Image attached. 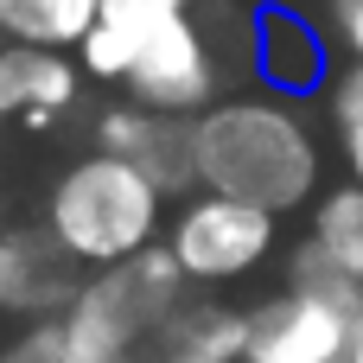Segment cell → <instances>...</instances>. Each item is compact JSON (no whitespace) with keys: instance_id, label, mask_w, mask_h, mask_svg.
Returning <instances> with one entry per match:
<instances>
[{"instance_id":"6da1fadb","label":"cell","mask_w":363,"mask_h":363,"mask_svg":"<svg viewBox=\"0 0 363 363\" xmlns=\"http://www.w3.org/2000/svg\"><path fill=\"white\" fill-rule=\"evenodd\" d=\"M198 185L262 211H294L319 185V140L294 102L230 96L198 115Z\"/></svg>"},{"instance_id":"7a4b0ae2","label":"cell","mask_w":363,"mask_h":363,"mask_svg":"<svg viewBox=\"0 0 363 363\" xmlns=\"http://www.w3.org/2000/svg\"><path fill=\"white\" fill-rule=\"evenodd\" d=\"M185 281L191 274L179 268L172 249H140L89 274L77 306L57 319L64 363H147V345L185 306Z\"/></svg>"},{"instance_id":"3957f363","label":"cell","mask_w":363,"mask_h":363,"mask_svg":"<svg viewBox=\"0 0 363 363\" xmlns=\"http://www.w3.org/2000/svg\"><path fill=\"white\" fill-rule=\"evenodd\" d=\"M363 325V281H351L319 242L294 249L287 294L249 313L242 363H345Z\"/></svg>"},{"instance_id":"277c9868","label":"cell","mask_w":363,"mask_h":363,"mask_svg":"<svg viewBox=\"0 0 363 363\" xmlns=\"http://www.w3.org/2000/svg\"><path fill=\"white\" fill-rule=\"evenodd\" d=\"M160 204H166V191L140 166H128L115 153H89L57 179L45 223L77 262L108 268V262H128V255L153 249Z\"/></svg>"},{"instance_id":"5b68a950","label":"cell","mask_w":363,"mask_h":363,"mask_svg":"<svg viewBox=\"0 0 363 363\" xmlns=\"http://www.w3.org/2000/svg\"><path fill=\"white\" fill-rule=\"evenodd\" d=\"M128 102L140 108H160V115H204L217 108V89H223V57L211 45V32L185 13L172 26H160L140 51H134V70L121 77Z\"/></svg>"},{"instance_id":"8992f818","label":"cell","mask_w":363,"mask_h":363,"mask_svg":"<svg viewBox=\"0 0 363 363\" xmlns=\"http://www.w3.org/2000/svg\"><path fill=\"white\" fill-rule=\"evenodd\" d=\"M166 249L179 255V268L191 281H236L274 249V211L204 191V198H191L172 217V242Z\"/></svg>"},{"instance_id":"52a82bcc","label":"cell","mask_w":363,"mask_h":363,"mask_svg":"<svg viewBox=\"0 0 363 363\" xmlns=\"http://www.w3.org/2000/svg\"><path fill=\"white\" fill-rule=\"evenodd\" d=\"M83 262L45 230H0V313H26V319H45V313H70L77 294H83Z\"/></svg>"},{"instance_id":"ba28073f","label":"cell","mask_w":363,"mask_h":363,"mask_svg":"<svg viewBox=\"0 0 363 363\" xmlns=\"http://www.w3.org/2000/svg\"><path fill=\"white\" fill-rule=\"evenodd\" d=\"M96 140H102V153L140 166L166 198L198 185V121L191 115H160V108L121 102L96 121Z\"/></svg>"},{"instance_id":"9c48e42d","label":"cell","mask_w":363,"mask_h":363,"mask_svg":"<svg viewBox=\"0 0 363 363\" xmlns=\"http://www.w3.org/2000/svg\"><path fill=\"white\" fill-rule=\"evenodd\" d=\"M249 51H255V70L281 89V96H300V89H319L325 83V38L313 32L306 13H294L287 0L274 6H255L249 19Z\"/></svg>"},{"instance_id":"30bf717a","label":"cell","mask_w":363,"mask_h":363,"mask_svg":"<svg viewBox=\"0 0 363 363\" xmlns=\"http://www.w3.org/2000/svg\"><path fill=\"white\" fill-rule=\"evenodd\" d=\"M70 96H77V64L64 51H45V45H6L0 51V121H13V115L45 121Z\"/></svg>"},{"instance_id":"8fae6325","label":"cell","mask_w":363,"mask_h":363,"mask_svg":"<svg viewBox=\"0 0 363 363\" xmlns=\"http://www.w3.org/2000/svg\"><path fill=\"white\" fill-rule=\"evenodd\" d=\"M242 351H249V319L198 300L166 319V332L147 345V363H242Z\"/></svg>"},{"instance_id":"7c38bea8","label":"cell","mask_w":363,"mask_h":363,"mask_svg":"<svg viewBox=\"0 0 363 363\" xmlns=\"http://www.w3.org/2000/svg\"><path fill=\"white\" fill-rule=\"evenodd\" d=\"M96 19H102V0H0V32L13 45L70 51L89 38Z\"/></svg>"},{"instance_id":"4fadbf2b","label":"cell","mask_w":363,"mask_h":363,"mask_svg":"<svg viewBox=\"0 0 363 363\" xmlns=\"http://www.w3.org/2000/svg\"><path fill=\"white\" fill-rule=\"evenodd\" d=\"M313 242L351 274L363 281V185H345V191H325L319 211H313Z\"/></svg>"},{"instance_id":"5bb4252c","label":"cell","mask_w":363,"mask_h":363,"mask_svg":"<svg viewBox=\"0 0 363 363\" xmlns=\"http://www.w3.org/2000/svg\"><path fill=\"white\" fill-rule=\"evenodd\" d=\"M332 128H338L351 185H363V64H345L332 77Z\"/></svg>"},{"instance_id":"9a60e30c","label":"cell","mask_w":363,"mask_h":363,"mask_svg":"<svg viewBox=\"0 0 363 363\" xmlns=\"http://www.w3.org/2000/svg\"><path fill=\"white\" fill-rule=\"evenodd\" d=\"M185 13H191V0H102V19H96V26H108L115 38H128V45L140 51L160 26L185 19Z\"/></svg>"},{"instance_id":"2e32d148","label":"cell","mask_w":363,"mask_h":363,"mask_svg":"<svg viewBox=\"0 0 363 363\" xmlns=\"http://www.w3.org/2000/svg\"><path fill=\"white\" fill-rule=\"evenodd\" d=\"M0 363H64V332H57V319L51 325H32L26 338H13Z\"/></svg>"},{"instance_id":"e0dca14e","label":"cell","mask_w":363,"mask_h":363,"mask_svg":"<svg viewBox=\"0 0 363 363\" xmlns=\"http://www.w3.org/2000/svg\"><path fill=\"white\" fill-rule=\"evenodd\" d=\"M332 32L351 51V64H363V0H332Z\"/></svg>"},{"instance_id":"ac0fdd59","label":"cell","mask_w":363,"mask_h":363,"mask_svg":"<svg viewBox=\"0 0 363 363\" xmlns=\"http://www.w3.org/2000/svg\"><path fill=\"white\" fill-rule=\"evenodd\" d=\"M345 363H363V325H357V338H351V357Z\"/></svg>"},{"instance_id":"d6986e66","label":"cell","mask_w":363,"mask_h":363,"mask_svg":"<svg viewBox=\"0 0 363 363\" xmlns=\"http://www.w3.org/2000/svg\"><path fill=\"white\" fill-rule=\"evenodd\" d=\"M6 45H13V38H6V32H0V51H6Z\"/></svg>"}]
</instances>
